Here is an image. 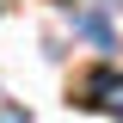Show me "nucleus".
Segmentation results:
<instances>
[{"instance_id": "2", "label": "nucleus", "mask_w": 123, "mask_h": 123, "mask_svg": "<svg viewBox=\"0 0 123 123\" xmlns=\"http://www.w3.org/2000/svg\"><path fill=\"white\" fill-rule=\"evenodd\" d=\"M0 123H25V111L18 105H0Z\"/></svg>"}, {"instance_id": "1", "label": "nucleus", "mask_w": 123, "mask_h": 123, "mask_svg": "<svg viewBox=\"0 0 123 123\" xmlns=\"http://www.w3.org/2000/svg\"><path fill=\"white\" fill-rule=\"evenodd\" d=\"M80 105H92V111H111V117H123V74L117 68H98V74L86 80V98Z\"/></svg>"}]
</instances>
